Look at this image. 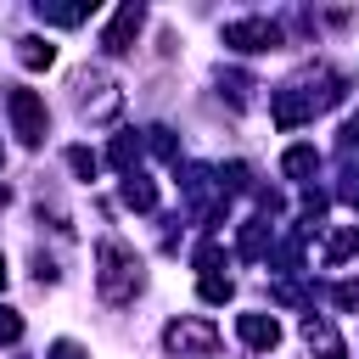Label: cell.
Wrapping results in <instances>:
<instances>
[{"label":"cell","instance_id":"6da1fadb","mask_svg":"<svg viewBox=\"0 0 359 359\" xmlns=\"http://www.w3.org/2000/svg\"><path fill=\"white\" fill-rule=\"evenodd\" d=\"M95 286H101L107 303H129L140 292V258L123 241H101L95 247Z\"/></svg>","mask_w":359,"mask_h":359},{"label":"cell","instance_id":"7a4b0ae2","mask_svg":"<svg viewBox=\"0 0 359 359\" xmlns=\"http://www.w3.org/2000/svg\"><path fill=\"white\" fill-rule=\"evenodd\" d=\"M6 112H11V129H17V140L22 146H39L45 140V101L34 95V90H6Z\"/></svg>","mask_w":359,"mask_h":359},{"label":"cell","instance_id":"3957f363","mask_svg":"<svg viewBox=\"0 0 359 359\" xmlns=\"http://www.w3.org/2000/svg\"><path fill=\"white\" fill-rule=\"evenodd\" d=\"M163 342H168V353H180V359H213L219 331H213L208 320H174V325L163 331Z\"/></svg>","mask_w":359,"mask_h":359},{"label":"cell","instance_id":"277c9868","mask_svg":"<svg viewBox=\"0 0 359 359\" xmlns=\"http://www.w3.org/2000/svg\"><path fill=\"white\" fill-rule=\"evenodd\" d=\"M79 90H84V118L90 123H107V118H118V107H123V95H118V84L107 79V73H84L79 79Z\"/></svg>","mask_w":359,"mask_h":359},{"label":"cell","instance_id":"5b68a950","mask_svg":"<svg viewBox=\"0 0 359 359\" xmlns=\"http://www.w3.org/2000/svg\"><path fill=\"white\" fill-rule=\"evenodd\" d=\"M224 45L230 50H275L280 45V28L269 17H241V22H224Z\"/></svg>","mask_w":359,"mask_h":359},{"label":"cell","instance_id":"8992f818","mask_svg":"<svg viewBox=\"0 0 359 359\" xmlns=\"http://www.w3.org/2000/svg\"><path fill=\"white\" fill-rule=\"evenodd\" d=\"M314 107H325L314 90H303V84H286V90H275V101H269V118H275L280 129H297L303 118H314Z\"/></svg>","mask_w":359,"mask_h":359},{"label":"cell","instance_id":"52a82bcc","mask_svg":"<svg viewBox=\"0 0 359 359\" xmlns=\"http://www.w3.org/2000/svg\"><path fill=\"white\" fill-rule=\"evenodd\" d=\"M140 22H146V11H140L135 0H129V6H118V11H112V22L101 28V50H112V56H118V50H129V45H135V34H140Z\"/></svg>","mask_w":359,"mask_h":359},{"label":"cell","instance_id":"ba28073f","mask_svg":"<svg viewBox=\"0 0 359 359\" xmlns=\"http://www.w3.org/2000/svg\"><path fill=\"white\" fill-rule=\"evenodd\" d=\"M236 331H241V342H247V348H258V353H269V348L280 342L275 314H241V320H236Z\"/></svg>","mask_w":359,"mask_h":359},{"label":"cell","instance_id":"9c48e42d","mask_svg":"<svg viewBox=\"0 0 359 359\" xmlns=\"http://www.w3.org/2000/svg\"><path fill=\"white\" fill-rule=\"evenodd\" d=\"M303 342H309L320 359H342V337L331 331V320H325V314H309V320H303Z\"/></svg>","mask_w":359,"mask_h":359},{"label":"cell","instance_id":"30bf717a","mask_svg":"<svg viewBox=\"0 0 359 359\" xmlns=\"http://www.w3.org/2000/svg\"><path fill=\"white\" fill-rule=\"evenodd\" d=\"M17 62H22L28 73H39V67L56 62V45H50V39H17Z\"/></svg>","mask_w":359,"mask_h":359},{"label":"cell","instance_id":"8fae6325","mask_svg":"<svg viewBox=\"0 0 359 359\" xmlns=\"http://www.w3.org/2000/svg\"><path fill=\"white\" fill-rule=\"evenodd\" d=\"M123 202L146 213V208H157V185H151L146 174H135V168H129V174H123Z\"/></svg>","mask_w":359,"mask_h":359},{"label":"cell","instance_id":"7c38bea8","mask_svg":"<svg viewBox=\"0 0 359 359\" xmlns=\"http://www.w3.org/2000/svg\"><path fill=\"white\" fill-rule=\"evenodd\" d=\"M359 252V224H342V230H331V241H325V264H342V258H353Z\"/></svg>","mask_w":359,"mask_h":359},{"label":"cell","instance_id":"4fadbf2b","mask_svg":"<svg viewBox=\"0 0 359 359\" xmlns=\"http://www.w3.org/2000/svg\"><path fill=\"white\" fill-rule=\"evenodd\" d=\"M280 168H286L292 180H309V174L320 168V151H314V146H292V151L280 157Z\"/></svg>","mask_w":359,"mask_h":359},{"label":"cell","instance_id":"5bb4252c","mask_svg":"<svg viewBox=\"0 0 359 359\" xmlns=\"http://www.w3.org/2000/svg\"><path fill=\"white\" fill-rule=\"evenodd\" d=\"M39 17H45V22H56V28H73V22H84V17H90V6H39Z\"/></svg>","mask_w":359,"mask_h":359},{"label":"cell","instance_id":"9a60e30c","mask_svg":"<svg viewBox=\"0 0 359 359\" xmlns=\"http://www.w3.org/2000/svg\"><path fill=\"white\" fill-rule=\"evenodd\" d=\"M230 297H236L230 275H202V303H230Z\"/></svg>","mask_w":359,"mask_h":359},{"label":"cell","instance_id":"2e32d148","mask_svg":"<svg viewBox=\"0 0 359 359\" xmlns=\"http://www.w3.org/2000/svg\"><path fill=\"white\" fill-rule=\"evenodd\" d=\"M135 151H140V146H135V135H118V140H112V151H107V163L129 174V163H135Z\"/></svg>","mask_w":359,"mask_h":359},{"label":"cell","instance_id":"e0dca14e","mask_svg":"<svg viewBox=\"0 0 359 359\" xmlns=\"http://www.w3.org/2000/svg\"><path fill=\"white\" fill-rule=\"evenodd\" d=\"M67 163H73V174H84V180H95V157H90L84 146H73V151H67Z\"/></svg>","mask_w":359,"mask_h":359},{"label":"cell","instance_id":"ac0fdd59","mask_svg":"<svg viewBox=\"0 0 359 359\" xmlns=\"http://www.w3.org/2000/svg\"><path fill=\"white\" fill-rule=\"evenodd\" d=\"M241 252H247V258L264 252V224H247V230H241Z\"/></svg>","mask_w":359,"mask_h":359},{"label":"cell","instance_id":"d6986e66","mask_svg":"<svg viewBox=\"0 0 359 359\" xmlns=\"http://www.w3.org/2000/svg\"><path fill=\"white\" fill-rule=\"evenodd\" d=\"M17 337H22V320L11 309H0V342H17Z\"/></svg>","mask_w":359,"mask_h":359},{"label":"cell","instance_id":"ffe728a7","mask_svg":"<svg viewBox=\"0 0 359 359\" xmlns=\"http://www.w3.org/2000/svg\"><path fill=\"white\" fill-rule=\"evenodd\" d=\"M50 359H90V353H84L79 342H67V337H62V342H50Z\"/></svg>","mask_w":359,"mask_h":359},{"label":"cell","instance_id":"44dd1931","mask_svg":"<svg viewBox=\"0 0 359 359\" xmlns=\"http://www.w3.org/2000/svg\"><path fill=\"white\" fill-rule=\"evenodd\" d=\"M348 146H359V118H353V123H348Z\"/></svg>","mask_w":359,"mask_h":359},{"label":"cell","instance_id":"7402d4cb","mask_svg":"<svg viewBox=\"0 0 359 359\" xmlns=\"http://www.w3.org/2000/svg\"><path fill=\"white\" fill-rule=\"evenodd\" d=\"M0 286H6V258H0Z\"/></svg>","mask_w":359,"mask_h":359}]
</instances>
